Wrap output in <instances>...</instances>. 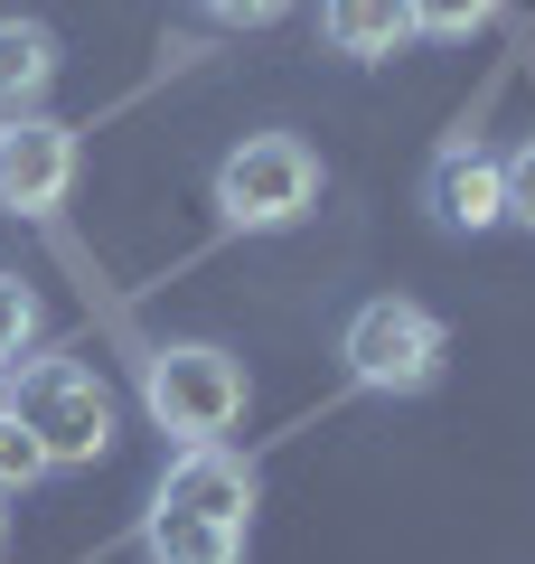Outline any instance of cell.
Here are the masks:
<instances>
[{"instance_id":"cell-1","label":"cell","mask_w":535,"mask_h":564,"mask_svg":"<svg viewBox=\"0 0 535 564\" xmlns=\"http://www.w3.org/2000/svg\"><path fill=\"white\" fill-rule=\"evenodd\" d=\"M244 358L217 339H160L151 358H141V404H151V423L170 433L178 452L188 443H226L244 423Z\"/></svg>"},{"instance_id":"cell-2","label":"cell","mask_w":535,"mask_h":564,"mask_svg":"<svg viewBox=\"0 0 535 564\" xmlns=\"http://www.w3.org/2000/svg\"><path fill=\"white\" fill-rule=\"evenodd\" d=\"M10 414L39 433L47 470H95L103 452H113V386H103L85 358H20Z\"/></svg>"},{"instance_id":"cell-3","label":"cell","mask_w":535,"mask_h":564,"mask_svg":"<svg viewBox=\"0 0 535 564\" xmlns=\"http://www.w3.org/2000/svg\"><path fill=\"white\" fill-rule=\"evenodd\" d=\"M441 358H451V329H441L423 302H404V292L357 302L348 329H338V367H348L367 395H433Z\"/></svg>"},{"instance_id":"cell-4","label":"cell","mask_w":535,"mask_h":564,"mask_svg":"<svg viewBox=\"0 0 535 564\" xmlns=\"http://www.w3.org/2000/svg\"><path fill=\"white\" fill-rule=\"evenodd\" d=\"M319 207V151L301 132H244L217 161V217L236 236H282Z\"/></svg>"},{"instance_id":"cell-5","label":"cell","mask_w":535,"mask_h":564,"mask_svg":"<svg viewBox=\"0 0 535 564\" xmlns=\"http://www.w3.org/2000/svg\"><path fill=\"white\" fill-rule=\"evenodd\" d=\"M76 188V122L20 113L0 122V217H57Z\"/></svg>"},{"instance_id":"cell-6","label":"cell","mask_w":535,"mask_h":564,"mask_svg":"<svg viewBox=\"0 0 535 564\" xmlns=\"http://www.w3.org/2000/svg\"><path fill=\"white\" fill-rule=\"evenodd\" d=\"M423 207H433L441 236H489V226H507L498 151H489V141H441L433 170H423Z\"/></svg>"},{"instance_id":"cell-7","label":"cell","mask_w":535,"mask_h":564,"mask_svg":"<svg viewBox=\"0 0 535 564\" xmlns=\"http://www.w3.org/2000/svg\"><path fill=\"white\" fill-rule=\"evenodd\" d=\"M151 499H160V508H188V518H217V527H254L263 480H254V462H244V452H226V443H188L170 470H160Z\"/></svg>"},{"instance_id":"cell-8","label":"cell","mask_w":535,"mask_h":564,"mask_svg":"<svg viewBox=\"0 0 535 564\" xmlns=\"http://www.w3.org/2000/svg\"><path fill=\"white\" fill-rule=\"evenodd\" d=\"M66 47L47 20H20V10H0V122L20 113H47V85H57Z\"/></svg>"},{"instance_id":"cell-9","label":"cell","mask_w":535,"mask_h":564,"mask_svg":"<svg viewBox=\"0 0 535 564\" xmlns=\"http://www.w3.org/2000/svg\"><path fill=\"white\" fill-rule=\"evenodd\" d=\"M319 39H329V57L385 66L414 39V10H404V0H319Z\"/></svg>"},{"instance_id":"cell-10","label":"cell","mask_w":535,"mask_h":564,"mask_svg":"<svg viewBox=\"0 0 535 564\" xmlns=\"http://www.w3.org/2000/svg\"><path fill=\"white\" fill-rule=\"evenodd\" d=\"M141 555L151 564H244V527H217V518H188V508H160L141 518Z\"/></svg>"},{"instance_id":"cell-11","label":"cell","mask_w":535,"mask_h":564,"mask_svg":"<svg viewBox=\"0 0 535 564\" xmlns=\"http://www.w3.org/2000/svg\"><path fill=\"white\" fill-rule=\"evenodd\" d=\"M39 321H47V311H39V292H29V282L10 273V263H0V367H20L29 348H39Z\"/></svg>"},{"instance_id":"cell-12","label":"cell","mask_w":535,"mask_h":564,"mask_svg":"<svg viewBox=\"0 0 535 564\" xmlns=\"http://www.w3.org/2000/svg\"><path fill=\"white\" fill-rule=\"evenodd\" d=\"M47 480V452H39V433H29L10 404H0V499H29V489Z\"/></svg>"},{"instance_id":"cell-13","label":"cell","mask_w":535,"mask_h":564,"mask_svg":"<svg viewBox=\"0 0 535 564\" xmlns=\"http://www.w3.org/2000/svg\"><path fill=\"white\" fill-rule=\"evenodd\" d=\"M404 10H414V39H441V47L479 39L498 20V0H404Z\"/></svg>"},{"instance_id":"cell-14","label":"cell","mask_w":535,"mask_h":564,"mask_svg":"<svg viewBox=\"0 0 535 564\" xmlns=\"http://www.w3.org/2000/svg\"><path fill=\"white\" fill-rule=\"evenodd\" d=\"M498 180H507V226H526V236H535V141L498 151Z\"/></svg>"},{"instance_id":"cell-15","label":"cell","mask_w":535,"mask_h":564,"mask_svg":"<svg viewBox=\"0 0 535 564\" xmlns=\"http://www.w3.org/2000/svg\"><path fill=\"white\" fill-rule=\"evenodd\" d=\"M198 10H207V20H226V29H273L292 0H198Z\"/></svg>"},{"instance_id":"cell-16","label":"cell","mask_w":535,"mask_h":564,"mask_svg":"<svg viewBox=\"0 0 535 564\" xmlns=\"http://www.w3.org/2000/svg\"><path fill=\"white\" fill-rule=\"evenodd\" d=\"M0 545H10V499H0Z\"/></svg>"}]
</instances>
